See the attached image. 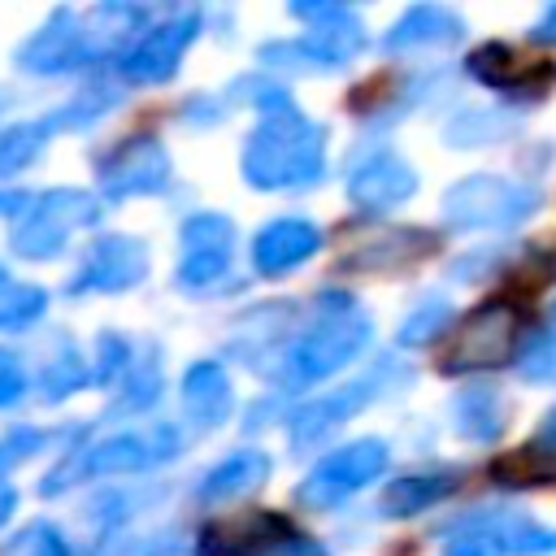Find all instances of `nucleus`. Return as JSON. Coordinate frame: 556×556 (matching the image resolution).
<instances>
[{
	"instance_id": "f257e3e1",
	"label": "nucleus",
	"mask_w": 556,
	"mask_h": 556,
	"mask_svg": "<svg viewBox=\"0 0 556 556\" xmlns=\"http://www.w3.org/2000/svg\"><path fill=\"white\" fill-rule=\"evenodd\" d=\"M239 169L261 191L313 187L326 169V126L304 117L295 104L265 113L243 143Z\"/></svg>"
},
{
	"instance_id": "f03ea898",
	"label": "nucleus",
	"mask_w": 556,
	"mask_h": 556,
	"mask_svg": "<svg viewBox=\"0 0 556 556\" xmlns=\"http://www.w3.org/2000/svg\"><path fill=\"white\" fill-rule=\"evenodd\" d=\"M369 339H374L369 313L352 295H343V291H321L317 304H313V321L287 348L282 387L287 391H304L313 382H326L330 374L352 365L369 348Z\"/></svg>"
},
{
	"instance_id": "7ed1b4c3",
	"label": "nucleus",
	"mask_w": 556,
	"mask_h": 556,
	"mask_svg": "<svg viewBox=\"0 0 556 556\" xmlns=\"http://www.w3.org/2000/svg\"><path fill=\"white\" fill-rule=\"evenodd\" d=\"M182 447V434L174 421H139L126 430H113L96 443H83L70 452L56 469L43 473V495H61L65 486H78L87 478H113V473H148L165 460H174Z\"/></svg>"
},
{
	"instance_id": "20e7f679",
	"label": "nucleus",
	"mask_w": 556,
	"mask_h": 556,
	"mask_svg": "<svg viewBox=\"0 0 556 556\" xmlns=\"http://www.w3.org/2000/svg\"><path fill=\"white\" fill-rule=\"evenodd\" d=\"M100 213L104 208H100V200L91 191H83V187H52V191L35 195L17 213V222L9 230V248L17 256H26V261H52V256L65 252L70 235L83 230V226H96Z\"/></svg>"
},
{
	"instance_id": "39448f33",
	"label": "nucleus",
	"mask_w": 556,
	"mask_h": 556,
	"mask_svg": "<svg viewBox=\"0 0 556 556\" xmlns=\"http://www.w3.org/2000/svg\"><path fill=\"white\" fill-rule=\"evenodd\" d=\"M539 208V191L508 174H469L443 191V222L452 230H513Z\"/></svg>"
},
{
	"instance_id": "423d86ee",
	"label": "nucleus",
	"mask_w": 556,
	"mask_h": 556,
	"mask_svg": "<svg viewBox=\"0 0 556 556\" xmlns=\"http://www.w3.org/2000/svg\"><path fill=\"white\" fill-rule=\"evenodd\" d=\"M391 465V447L382 439H352L334 452H326L300 482L295 500L304 508H334L343 500H352L361 486L378 482Z\"/></svg>"
},
{
	"instance_id": "0eeeda50",
	"label": "nucleus",
	"mask_w": 556,
	"mask_h": 556,
	"mask_svg": "<svg viewBox=\"0 0 556 556\" xmlns=\"http://www.w3.org/2000/svg\"><path fill=\"white\" fill-rule=\"evenodd\" d=\"M291 13L308 17L313 26L300 35V43H269V48H261L265 61H287V56H291V61H300V65L339 70V65H348V61L361 56V48H365V26H361V17H356L352 9H343V4H317V9L295 4Z\"/></svg>"
},
{
	"instance_id": "6e6552de",
	"label": "nucleus",
	"mask_w": 556,
	"mask_h": 556,
	"mask_svg": "<svg viewBox=\"0 0 556 556\" xmlns=\"http://www.w3.org/2000/svg\"><path fill=\"white\" fill-rule=\"evenodd\" d=\"M391 374H404V369H395V361H378L369 374H361L352 382H339L334 391H326V395L308 400L304 408H295L291 413V447L295 452H308L330 430H339L343 421H352L361 408H369L378 395H387V387H391L387 378Z\"/></svg>"
},
{
	"instance_id": "1a4fd4ad",
	"label": "nucleus",
	"mask_w": 556,
	"mask_h": 556,
	"mask_svg": "<svg viewBox=\"0 0 556 556\" xmlns=\"http://www.w3.org/2000/svg\"><path fill=\"white\" fill-rule=\"evenodd\" d=\"M182 256H178V274L174 282L182 291H208L217 287V278L230 274V256H235V222L222 213H191L182 222Z\"/></svg>"
},
{
	"instance_id": "9d476101",
	"label": "nucleus",
	"mask_w": 556,
	"mask_h": 556,
	"mask_svg": "<svg viewBox=\"0 0 556 556\" xmlns=\"http://www.w3.org/2000/svg\"><path fill=\"white\" fill-rule=\"evenodd\" d=\"M513 334H517V313L504 304V300H491V304H478L460 334L452 339L447 356L439 361L443 374H478V369H495L504 365L508 348H513Z\"/></svg>"
},
{
	"instance_id": "9b49d317",
	"label": "nucleus",
	"mask_w": 556,
	"mask_h": 556,
	"mask_svg": "<svg viewBox=\"0 0 556 556\" xmlns=\"http://www.w3.org/2000/svg\"><path fill=\"white\" fill-rule=\"evenodd\" d=\"M174 178L169 152L152 135H130L122 139L104 161H100V191L109 200H130V195H156Z\"/></svg>"
},
{
	"instance_id": "f8f14e48",
	"label": "nucleus",
	"mask_w": 556,
	"mask_h": 556,
	"mask_svg": "<svg viewBox=\"0 0 556 556\" xmlns=\"http://www.w3.org/2000/svg\"><path fill=\"white\" fill-rule=\"evenodd\" d=\"M148 274V248L143 239H130V235H104L87 248L78 274L70 278V291L74 295H113V291H130L139 287Z\"/></svg>"
},
{
	"instance_id": "ddd939ff",
	"label": "nucleus",
	"mask_w": 556,
	"mask_h": 556,
	"mask_svg": "<svg viewBox=\"0 0 556 556\" xmlns=\"http://www.w3.org/2000/svg\"><path fill=\"white\" fill-rule=\"evenodd\" d=\"M348 200L365 213H387L417 191V169L395 148H374L348 165Z\"/></svg>"
},
{
	"instance_id": "4468645a",
	"label": "nucleus",
	"mask_w": 556,
	"mask_h": 556,
	"mask_svg": "<svg viewBox=\"0 0 556 556\" xmlns=\"http://www.w3.org/2000/svg\"><path fill=\"white\" fill-rule=\"evenodd\" d=\"M91 61V35H87V17L56 9L22 48H17V65L26 74H70L78 65Z\"/></svg>"
},
{
	"instance_id": "2eb2a0df",
	"label": "nucleus",
	"mask_w": 556,
	"mask_h": 556,
	"mask_svg": "<svg viewBox=\"0 0 556 556\" xmlns=\"http://www.w3.org/2000/svg\"><path fill=\"white\" fill-rule=\"evenodd\" d=\"M200 22H204V17H200L195 9H187V13H174L169 22L143 30V39H135V43L126 48L122 74H126L130 83H165V78H174L182 52H187L191 39L200 35Z\"/></svg>"
},
{
	"instance_id": "dca6fc26",
	"label": "nucleus",
	"mask_w": 556,
	"mask_h": 556,
	"mask_svg": "<svg viewBox=\"0 0 556 556\" xmlns=\"http://www.w3.org/2000/svg\"><path fill=\"white\" fill-rule=\"evenodd\" d=\"M295 530L278 513H252V517H222L200 530V556H269L278 543H287Z\"/></svg>"
},
{
	"instance_id": "f3484780",
	"label": "nucleus",
	"mask_w": 556,
	"mask_h": 556,
	"mask_svg": "<svg viewBox=\"0 0 556 556\" xmlns=\"http://www.w3.org/2000/svg\"><path fill=\"white\" fill-rule=\"evenodd\" d=\"M456 526L495 539L504 556H556V530L534 521L530 513H517V508L486 504V508H473V513L456 517Z\"/></svg>"
},
{
	"instance_id": "a211bd4d",
	"label": "nucleus",
	"mask_w": 556,
	"mask_h": 556,
	"mask_svg": "<svg viewBox=\"0 0 556 556\" xmlns=\"http://www.w3.org/2000/svg\"><path fill=\"white\" fill-rule=\"evenodd\" d=\"M317 248H321V230L308 217H274L252 239V265L265 278H282L308 256H317Z\"/></svg>"
},
{
	"instance_id": "6ab92c4d",
	"label": "nucleus",
	"mask_w": 556,
	"mask_h": 556,
	"mask_svg": "<svg viewBox=\"0 0 556 556\" xmlns=\"http://www.w3.org/2000/svg\"><path fill=\"white\" fill-rule=\"evenodd\" d=\"M465 39V17L443 4H413L400 13V22L382 35V52H430V48H452Z\"/></svg>"
},
{
	"instance_id": "aec40b11",
	"label": "nucleus",
	"mask_w": 556,
	"mask_h": 556,
	"mask_svg": "<svg viewBox=\"0 0 556 556\" xmlns=\"http://www.w3.org/2000/svg\"><path fill=\"white\" fill-rule=\"evenodd\" d=\"M269 469H274L269 452H261V447H239V452L222 456V460L200 478L195 500H200V504H226V500L252 495V491L265 486Z\"/></svg>"
},
{
	"instance_id": "412c9836",
	"label": "nucleus",
	"mask_w": 556,
	"mask_h": 556,
	"mask_svg": "<svg viewBox=\"0 0 556 556\" xmlns=\"http://www.w3.org/2000/svg\"><path fill=\"white\" fill-rule=\"evenodd\" d=\"M182 413L200 426V430H217L230 408H235V391H230V378L217 361H195L187 374H182Z\"/></svg>"
},
{
	"instance_id": "4be33fe9",
	"label": "nucleus",
	"mask_w": 556,
	"mask_h": 556,
	"mask_svg": "<svg viewBox=\"0 0 556 556\" xmlns=\"http://www.w3.org/2000/svg\"><path fill=\"white\" fill-rule=\"evenodd\" d=\"M491 478L504 486H534V482H556V408L534 426L530 443L500 456L491 465Z\"/></svg>"
},
{
	"instance_id": "5701e85b",
	"label": "nucleus",
	"mask_w": 556,
	"mask_h": 556,
	"mask_svg": "<svg viewBox=\"0 0 556 556\" xmlns=\"http://www.w3.org/2000/svg\"><path fill=\"white\" fill-rule=\"evenodd\" d=\"M508 426V404L495 387L486 382H469L452 395V430L469 443H491L500 439Z\"/></svg>"
},
{
	"instance_id": "b1692460",
	"label": "nucleus",
	"mask_w": 556,
	"mask_h": 556,
	"mask_svg": "<svg viewBox=\"0 0 556 556\" xmlns=\"http://www.w3.org/2000/svg\"><path fill=\"white\" fill-rule=\"evenodd\" d=\"M165 391V374H161V348L156 343H139L135 361L126 365L122 382H117V413H148Z\"/></svg>"
},
{
	"instance_id": "393cba45",
	"label": "nucleus",
	"mask_w": 556,
	"mask_h": 556,
	"mask_svg": "<svg viewBox=\"0 0 556 556\" xmlns=\"http://www.w3.org/2000/svg\"><path fill=\"white\" fill-rule=\"evenodd\" d=\"M430 252V235L426 230H387L369 243H361L352 256H343L348 269H400L417 256Z\"/></svg>"
},
{
	"instance_id": "a878e982",
	"label": "nucleus",
	"mask_w": 556,
	"mask_h": 556,
	"mask_svg": "<svg viewBox=\"0 0 556 556\" xmlns=\"http://www.w3.org/2000/svg\"><path fill=\"white\" fill-rule=\"evenodd\" d=\"M61 130V122H56V113H48V117H30V122H13V126H4L0 130V178H9V174H22L43 148H48V139Z\"/></svg>"
},
{
	"instance_id": "bb28decb",
	"label": "nucleus",
	"mask_w": 556,
	"mask_h": 556,
	"mask_svg": "<svg viewBox=\"0 0 556 556\" xmlns=\"http://www.w3.org/2000/svg\"><path fill=\"white\" fill-rule=\"evenodd\" d=\"M452 491H456V473H408L382 491V513L387 517H413Z\"/></svg>"
},
{
	"instance_id": "cd10ccee",
	"label": "nucleus",
	"mask_w": 556,
	"mask_h": 556,
	"mask_svg": "<svg viewBox=\"0 0 556 556\" xmlns=\"http://www.w3.org/2000/svg\"><path fill=\"white\" fill-rule=\"evenodd\" d=\"M287 326H291V304H265V308H256V313L243 317L239 334L230 339V352H235L239 361L256 365L261 352H274V348H278V339H282Z\"/></svg>"
},
{
	"instance_id": "c85d7f7f",
	"label": "nucleus",
	"mask_w": 556,
	"mask_h": 556,
	"mask_svg": "<svg viewBox=\"0 0 556 556\" xmlns=\"http://www.w3.org/2000/svg\"><path fill=\"white\" fill-rule=\"evenodd\" d=\"M508 130L513 122L504 117V109H465L447 122L443 139L447 148H486V143H500Z\"/></svg>"
},
{
	"instance_id": "c756f323",
	"label": "nucleus",
	"mask_w": 556,
	"mask_h": 556,
	"mask_svg": "<svg viewBox=\"0 0 556 556\" xmlns=\"http://www.w3.org/2000/svg\"><path fill=\"white\" fill-rule=\"evenodd\" d=\"M91 382V374H87V361L74 352V343L70 348H56L52 352V361L39 369V378H35V387H39V395L43 400H65L70 391H78V387H87Z\"/></svg>"
},
{
	"instance_id": "7c9ffc66",
	"label": "nucleus",
	"mask_w": 556,
	"mask_h": 556,
	"mask_svg": "<svg viewBox=\"0 0 556 556\" xmlns=\"http://www.w3.org/2000/svg\"><path fill=\"white\" fill-rule=\"evenodd\" d=\"M48 308V291L35 282H4L0 287V330L35 326Z\"/></svg>"
},
{
	"instance_id": "2f4dec72",
	"label": "nucleus",
	"mask_w": 556,
	"mask_h": 556,
	"mask_svg": "<svg viewBox=\"0 0 556 556\" xmlns=\"http://www.w3.org/2000/svg\"><path fill=\"white\" fill-rule=\"evenodd\" d=\"M447 321H452V304H447L443 295H426V300L400 321L395 343H400V348H421V343H430Z\"/></svg>"
},
{
	"instance_id": "473e14b6",
	"label": "nucleus",
	"mask_w": 556,
	"mask_h": 556,
	"mask_svg": "<svg viewBox=\"0 0 556 556\" xmlns=\"http://www.w3.org/2000/svg\"><path fill=\"white\" fill-rule=\"evenodd\" d=\"M517 374L534 387H552L556 382V330H534L521 348H517Z\"/></svg>"
},
{
	"instance_id": "72a5a7b5",
	"label": "nucleus",
	"mask_w": 556,
	"mask_h": 556,
	"mask_svg": "<svg viewBox=\"0 0 556 556\" xmlns=\"http://www.w3.org/2000/svg\"><path fill=\"white\" fill-rule=\"evenodd\" d=\"M4 556H70V543H65V534H61L56 526L35 521V526H26V530L4 547Z\"/></svg>"
},
{
	"instance_id": "f704fd0d",
	"label": "nucleus",
	"mask_w": 556,
	"mask_h": 556,
	"mask_svg": "<svg viewBox=\"0 0 556 556\" xmlns=\"http://www.w3.org/2000/svg\"><path fill=\"white\" fill-rule=\"evenodd\" d=\"M48 439H52V430H39V426H13L9 434H0V473L30 460Z\"/></svg>"
},
{
	"instance_id": "c9c22d12",
	"label": "nucleus",
	"mask_w": 556,
	"mask_h": 556,
	"mask_svg": "<svg viewBox=\"0 0 556 556\" xmlns=\"http://www.w3.org/2000/svg\"><path fill=\"white\" fill-rule=\"evenodd\" d=\"M26 387H30V378H26L22 361H17V352L0 348V408H13L26 395Z\"/></svg>"
},
{
	"instance_id": "e433bc0d",
	"label": "nucleus",
	"mask_w": 556,
	"mask_h": 556,
	"mask_svg": "<svg viewBox=\"0 0 556 556\" xmlns=\"http://www.w3.org/2000/svg\"><path fill=\"white\" fill-rule=\"evenodd\" d=\"M443 556H504V552H500L495 539H486V534H478V530H465V526H452Z\"/></svg>"
},
{
	"instance_id": "4c0bfd02",
	"label": "nucleus",
	"mask_w": 556,
	"mask_h": 556,
	"mask_svg": "<svg viewBox=\"0 0 556 556\" xmlns=\"http://www.w3.org/2000/svg\"><path fill=\"white\" fill-rule=\"evenodd\" d=\"M139 556H200L191 543H182V539H174V534H165V539H152Z\"/></svg>"
},
{
	"instance_id": "58836bf2",
	"label": "nucleus",
	"mask_w": 556,
	"mask_h": 556,
	"mask_svg": "<svg viewBox=\"0 0 556 556\" xmlns=\"http://www.w3.org/2000/svg\"><path fill=\"white\" fill-rule=\"evenodd\" d=\"M534 39H543V43H556V4L534 22Z\"/></svg>"
},
{
	"instance_id": "ea45409f",
	"label": "nucleus",
	"mask_w": 556,
	"mask_h": 556,
	"mask_svg": "<svg viewBox=\"0 0 556 556\" xmlns=\"http://www.w3.org/2000/svg\"><path fill=\"white\" fill-rule=\"evenodd\" d=\"M13 508H17V491L9 482H0V526L13 517Z\"/></svg>"
},
{
	"instance_id": "a19ab883",
	"label": "nucleus",
	"mask_w": 556,
	"mask_h": 556,
	"mask_svg": "<svg viewBox=\"0 0 556 556\" xmlns=\"http://www.w3.org/2000/svg\"><path fill=\"white\" fill-rule=\"evenodd\" d=\"M30 204V195H22V191H0V213H22Z\"/></svg>"
},
{
	"instance_id": "79ce46f5",
	"label": "nucleus",
	"mask_w": 556,
	"mask_h": 556,
	"mask_svg": "<svg viewBox=\"0 0 556 556\" xmlns=\"http://www.w3.org/2000/svg\"><path fill=\"white\" fill-rule=\"evenodd\" d=\"M4 282H13V278H9V269H4V265H0V287H4Z\"/></svg>"
},
{
	"instance_id": "37998d69",
	"label": "nucleus",
	"mask_w": 556,
	"mask_h": 556,
	"mask_svg": "<svg viewBox=\"0 0 556 556\" xmlns=\"http://www.w3.org/2000/svg\"><path fill=\"white\" fill-rule=\"evenodd\" d=\"M552 321H556V304H552Z\"/></svg>"
}]
</instances>
